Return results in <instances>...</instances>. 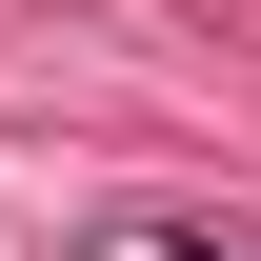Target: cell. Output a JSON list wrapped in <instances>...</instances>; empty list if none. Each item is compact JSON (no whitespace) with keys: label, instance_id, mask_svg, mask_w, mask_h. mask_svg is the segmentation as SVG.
<instances>
[{"label":"cell","instance_id":"cell-1","mask_svg":"<svg viewBox=\"0 0 261 261\" xmlns=\"http://www.w3.org/2000/svg\"><path fill=\"white\" fill-rule=\"evenodd\" d=\"M221 261H261V241H221Z\"/></svg>","mask_w":261,"mask_h":261}]
</instances>
